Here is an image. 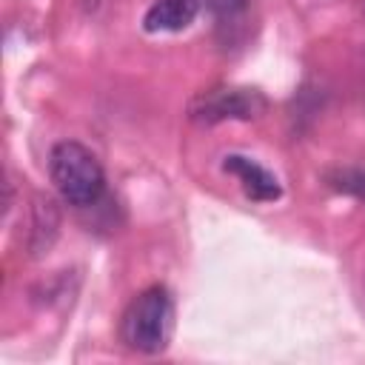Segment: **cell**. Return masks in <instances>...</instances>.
Returning <instances> with one entry per match:
<instances>
[{
	"mask_svg": "<svg viewBox=\"0 0 365 365\" xmlns=\"http://www.w3.org/2000/svg\"><path fill=\"white\" fill-rule=\"evenodd\" d=\"M48 177L57 194L77 208L94 205L106 191V174L100 160L77 140H60L48 151Z\"/></svg>",
	"mask_w": 365,
	"mask_h": 365,
	"instance_id": "cell-2",
	"label": "cell"
},
{
	"mask_svg": "<svg viewBox=\"0 0 365 365\" xmlns=\"http://www.w3.org/2000/svg\"><path fill=\"white\" fill-rule=\"evenodd\" d=\"M328 185L365 202V171L362 168H336L328 174Z\"/></svg>",
	"mask_w": 365,
	"mask_h": 365,
	"instance_id": "cell-6",
	"label": "cell"
},
{
	"mask_svg": "<svg viewBox=\"0 0 365 365\" xmlns=\"http://www.w3.org/2000/svg\"><path fill=\"white\" fill-rule=\"evenodd\" d=\"M200 0H154L148 11L143 14V29L157 34V31H182L194 23L200 14Z\"/></svg>",
	"mask_w": 365,
	"mask_h": 365,
	"instance_id": "cell-5",
	"label": "cell"
},
{
	"mask_svg": "<svg viewBox=\"0 0 365 365\" xmlns=\"http://www.w3.org/2000/svg\"><path fill=\"white\" fill-rule=\"evenodd\" d=\"M222 171L237 177L245 197L254 202H274L282 194V185L277 180V174H271L265 165H259L257 160L245 157V154H228L222 157Z\"/></svg>",
	"mask_w": 365,
	"mask_h": 365,
	"instance_id": "cell-4",
	"label": "cell"
},
{
	"mask_svg": "<svg viewBox=\"0 0 365 365\" xmlns=\"http://www.w3.org/2000/svg\"><path fill=\"white\" fill-rule=\"evenodd\" d=\"M268 100L257 88L245 86H217L208 91H200L188 103V117L202 125H214L222 120H254L265 114Z\"/></svg>",
	"mask_w": 365,
	"mask_h": 365,
	"instance_id": "cell-3",
	"label": "cell"
},
{
	"mask_svg": "<svg viewBox=\"0 0 365 365\" xmlns=\"http://www.w3.org/2000/svg\"><path fill=\"white\" fill-rule=\"evenodd\" d=\"M174 334V299L165 285L140 291L120 317V339L137 354H160Z\"/></svg>",
	"mask_w": 365,
	"mask_h": 365,
	"instance_id": "cell-1",
	"label": "cell"
},
{
	"mask_svg": "<svg viewBox=\"0 0 365 365\" xmlns=\"http://www.w3.org/2000/svg\"><path fill=\"white\" fill-rule=\"evenodd\" d=\"M200 6L217 20H237L248 9V0H200Z\"/></svg>",
	"mask_w": 365,
	"mask_h": 365,
	"instance_id": "cell-7",
	"label": "cell"
}]
</instances>
